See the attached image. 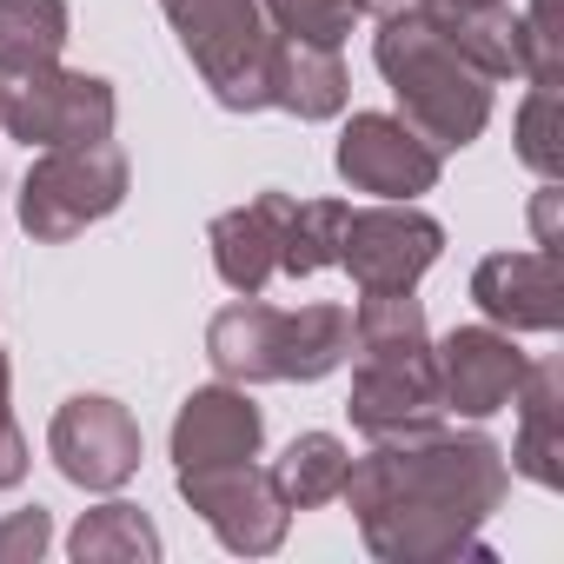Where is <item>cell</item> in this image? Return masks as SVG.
Wrapping results in <instances>:
<instances>
[{
  "label": "cell",
  "instance_id": "cell-27",
  "mask_svg": "<svg viewBox=\"0 0 564 564\" xmlns=\"http://www.w3.org/2000/svg\"><path fill=\"white\" fill-rule=\"evenodd\" d=\"M14 366H8V352H0V491H14L21 478H28V432L14 425Z\"/></svg>",
  "mask_w": 564,
  "mask_h": 564
},
{
  "label": "cell",
  "instance_id": "cell-14",
  "mask_svg": "<svg viewBox=\"0 0 564 564\" xmlns=\"http://www.w3.org/2000/svg\"><path fill=\"white\" fill-rule=\"evenodd\" d=\"M286 213H293V193L265 186V193H252L246 206H232V213H219V219L206 226L213 272H219L226 293L252 300V293H265L272 279H279V239H286Z\"/></svg>",
  "mask_w": 564,
  "mask_h": 564
},
{
  "label": "cell",
  "instance_id": "cell-8",
  "mask_svg": "<svg viewBox=\"0 0 564 564\" xmlns=\"http://www.w3.org/2000/svg\"><path fill=\"white\" fill-rule=\"evenodd\" d=\"M47 452H54V465H61L67 485L107 498V491H120V485L140 471L147 438H140V419H133L120 399H107V392H74V399L54 412V425H47Z\"/></svg>",
  "mask_w": 564,
  "mask_h": 564
},
{
  "label": "cell",
  "instance_id": "cell-28",
  "mask_svg": "<svg viewBox=\"0 0 564 564\" xmlns=\"http://www.w3.org/2000/svg\"><path fill=\"white\" fill-rule=\"evenodd\" d=\"M399 8H412V0H372V14H399Z\"/></svg>",
  "mask_w": 564,
  "mask_h": 564
},
{
  "label": "cell",
  "instance_id": "cell-26",
  "mask_svg": "<svg viewBox=\"0 0 564 564\" xmlns=\"http://www.w3.org/2000/svg\"><path fill=\"white\" fill-rule=\"evenodd\" d=\"M47 544H54L47 505H21V511L0 518V564H34V557H47Z\"/></svg>",
  "mask_w": 564,
  "mask_h": 564
},
{
  "label": "cell",
  "instance_id": "cell-20",
  "mask_svg": "<svg viewBox=\"0 0 564 564\" xmlns=\"http://www.w3.org/2000/svg\"><path fill=\"white\" fill-rule=\"evenodd\" d=\"M346 465H352V452H346V438H339V432H300V438L279 452L265 471H272V491L286 498L293 511H319V505H333V498H339Z\"/></svg>",
  "mask_w": 564,
  "mask_h": 564
},
{
  "label": "cell",
  "instance_id": "cell-11",
  "mask_svg": "<svg viewBox=\"0 0 564 564\" xmlns=\"http://www.w3.org/2000/svg\"><path fill=\"white\" fill-rule=\"evenodd\" d=\"M432 372H438V399L445 412L458 419H491L518 399L524 372H531V352L518 346V333H498V326H452L438 346H432Z\"/></svg>",
  "mask_w": 564,
  "mask_h": 564
},
{
  "label": "cell",
  "instance_id": "cell-25",
  "mask_svg": "<svg viewBox=\"0 0 564 564\" xmlns=\"http://www.w3.org/2000/svg\"><path fill=\"white\" fill-rule=\"evenodd\" d=\"M557 80H531L518 120H511V140H518V160L538 173V180H557L564 173V147H557Z\"/></svg>",
  "mask_w": 564,
  "mask_h": 564
},
{
  "label": "cell",
  "instance_id": "cell-15",
  "mask_svg": "<svg viewBox=\"0 0 564 564\" xmlns=\"http://www.w3.org/2000/svg\"><path fill=\"white\" fill-rule=\"evenodd\" d=\"M518 438H511V471L538 491H564V366L557 359H531L524 386H518Z\"/></svg>",
  "mask_w": 564,
  "mask_h": 564
},
{
  "label": "cell",
  "instance_id": "cell-13",
  "mask_svg": "<svg viewBox=\"0 0 564 564\" xmlns=\"http://www.w3.org/2000/svg\"><path fill=\"white\" fill-rule=\"evenodd\" d=\"M259 445H265V412L252 405V386L213 379V386H193L173 412V471L259 458Z\"/></svg>",
  "mask_w": 564,
  "mask_h": 564
},
{
  "label": "cell",
  "instance_id": "cell-4",
  "mask_svg": "<svg viewBox=\"0 0 564 564\" xmlns=\"http://www.w3.org/2000/svg\"><path fill=\"white\" fill-rule=\"evenodd\" d=\"M127 186H133V166L113 147V133L107 140H74V147H47L28 166V180H21V226L41 246H67L87 226H100L107 213H120Z\"/></svg>",
  "mask_w": 564,
  "mask_h": 564
},
{
  "label": "cell",
  "instance_id": "cell-21",
  "mask_svg": "<svg viewBox=\"0 0 564 564\" xmlns=\"http://www.w3.org/2000/svg\"><path fill=\"white\" fill-rule=\"evenodd\" d=\"M67 34H74L67 0H0V74L61 61Z\"/></svg>",
  "mask_w": 564,
  "mask_h": 564
},
{
  "label": "cell",
  "instance_id": "cell-23",
  "mask_svg": "<svg viewBox=\"0 0 564 564\" xmlns=\"http://www.w3.org/2000/svg\"><path fill=\"white\" fill-rule=\"evenodd\" d=\"M425 346H432L425 300H412V293H359L352 352H425Z\"/></svg>",
  "mask_w": 564,
  "mask_h": 564
},
{
  "label": "cell",
  "instance_id": "cell-17",
  "mask_svg": "<svg viewBox=\"0 0 564 564\" xmlns=\"http://www.w3.org/2000/svg\"><path fill=\"white\" fill-rule=\"evenodd\" d=\"M279 306H265L259 293L252 300H232L206 319V359L219 379L232 386H279Z\"/></svg>",
  "mask_w": 564,
  "mask_h": 564
},
{
  "label": "cell",
  "instance_id": "cell-5",
  "mask_svg": "<svg viewBox=\"0 0 564 564\" xmlns=\"http://www.w3.org/2000/svg\"><path fill=\"white\" fill-rule=\"evenodd\" d=\"M113 120H120V94L100 74L61 67V61L0 74V127L34 153L74 147V140H107Z\"/></svg>",
  "mask_w": 564,
  "mask_h": 564
},
{
  "label": "cell",
  "instance_id": "cell-9",
  "mask_svg": "<svg viewBox=\"0 0 564 564\" xmlns=\"http://www.w3.org/2000/svg\"><path fill=\"white\" fill-rule=\"evenodd\" d=\"M346 419H352V432H359L366 445L445 425V399H438L432 346H425V352H359Z\"/></svg>",
  "mask_w": 564,
  "mask_h": 564
},
{
  "label": "cell",
  "instance_id": "cell-22",
  "mask_svg": "<svg viewBox=\"0 0 564 564\" xmlns=\"http://www.w3.org/2000/svg\"><path fill=\"white\" fill-rule=\"evenodd\" d=\"M346 199H293L286 213V239H279V272L286 279H313L326 265H339V232H346Z\"/></svg>",
  "mask_w": 564,
  "mask_h": 564
},
{
  "label": "cell",
  "instance_id": "cell-12",
  "mask_svg": "<svg viewBox=\"0 0 564 564\" xmlns=\"http://www.w3.org/2000/svg\"><path fill=\"white\" fill-rule=\"evenodd\" d=\"M471 306H478L485 326H498V333H557V326H564L557 252H544V246L485 252V259L471 265Z\"/></svg>",
  "mask_w": 564,
  "mask_h": 564
},
{
  "label": "cell",
  "instance_id": "cell-7",
  "mask_svg": "<svg viewBox=\"0 0 564 564\" xmlns=\"http://www.w3.org/2000/svg\"><path fill=\"white\" fill-rule=\"evenodd\" d=\"M438 252H445V226L412 199L359 206L346 213V232H339V265L352 272L359 293H412L438 265Z\"/></svg>",
  "mask_w": 564,
  "mask_h": 564
},
{
  "label": "cell",
  "instance_id": "cell-6",
  "mask_svg": "<svg viewBox=\"0 0 564 564\" xmlns=\"http://www.w3.org/2000/svg\"><path fill=\"white\" fill-rule=\"evenodd\" d=\"M186 511L239 557H272L293 531V505L272 491V471L252 458H226V465H186L173 471Z\"/></svg>",
  "mask_w": 564,
  "mask_h": 564
},
{
  "label": "cell",
  "instance_id": "cell-10",
  "mask_svg": "<svg viewBox=\"0 0 564 564\" xmlns=\"http://www.w3.org/2000/svg\"><path fill=\"white\" fill-rule=\"evenodd\" d=\"M333 166L352 193H372V199H419L438 186L445 173V153H432L399 113H352L339 127V147H333Z\"/></svg>",
  "mask_w": 564,
  "mask_h": 564
},
{
  "label": "cell",
  "instance_id": "cell-18",
  "mask_svg": "<svg viewBox=\"0 0 564 564\" xmlns=\"http://www.w3.org/2000/svg\"><path fill=\"white\" fill-rule=\"evenodd\" d=\"M352 359V313L313 300L279 319V386H319Z\"/></svg>",
  "mask_w": 564,
  "mask_h": 564
},
{
  "label": "cell",
  "instance_id": "cell-24",
  "mask_svg": "<svg viewBox=\"0 0 564 564\" xmlns=\"http://www.w3.org/2000/svg\"><path fill=\"white\" fill-rule=\"evenodd\" d=\"M272 34L286 41H319V47H346V34L372 14V0H259Z\"/></svg>",
  "mask_w": 564,
  "mask_h": 564
},
{
  "label": "cell",
  "instance_id": "cell-1",
  "mask_svg": "<svg viewBox=\"0 0 564 564\" xmlns=\"http://www.w3.org/2000/svg\"><path fill=\"white\" fill-rule=\"evenodd\" d=\"M511 491V458L485 432H405L379 438L346 465L339 498L359 518V538L386 564H452L478 557L491 564L498 551L485 544V524L498 518Z\"/></svg>",
  "mask_w": 564,
  "mask_h": 564
},
{
  "label": "cell",
  "instance_id": "cell-3",
  "mask_svg": "<svg viewBox=\"0 0 564 564\" xmlns=\"http://www.w3.org/2000/svg\"><path fill=\"white\" fill-rule=\"evenodd\" d=\"M160 14L193 61L199 87L226 113H265V74H272V21L259 0H160Z\"/></svg>",
  "mask_w": 564,
  "mask_h": 564
},
{
  "label": "cell",
  "instance_id": "cell-2",
  "mask_svg": "<svg viewBox=\"0 0 564 564\" xmlns=\"http://www.w3.org/2000/svg\"><path fill=\"white\" fill-rule=\"evenodd\" d=\"M372 61L399 100V120L432 147V153H465L485 127H491V80L419 14H379L372 34Z\"/></svg>",
  "mask_w": 564,
  "mask_h": 564
},
{
  "label": "cell",
  "instance_id": "cell-19",
  "mask_svg": "<svg viewBox=\"0 0 564 564\" xmlns=\"http://www.w3.org/2000/svg\"><path fill=\"white\" fill-rule=\"evenodd\" d=\"M160 551L166 544H160L153 518L113 491H107V505L80 511V524L67 531V557H80V564H153Z\"/></svg>",
  "mask_w": 564,
  "mask_h": 564
},
{
  "label": "cell",
  "instance_id": "cell-16",
  "mask_svg": "<svg viewBox=\"0 0 564 564\" xmlns=\"http://www.w3.org/2000/svg\"><path fill=\"white\" fill-rule=\"evenodd\" d=\"M346 100H352V74H346V54H339V47L286 41V34H279L272 74H265V107H279V113L319 127V120H339Z\"/></svg>",
  "mask_w": 564,
  "mask_h": 564
}]
</instances>
